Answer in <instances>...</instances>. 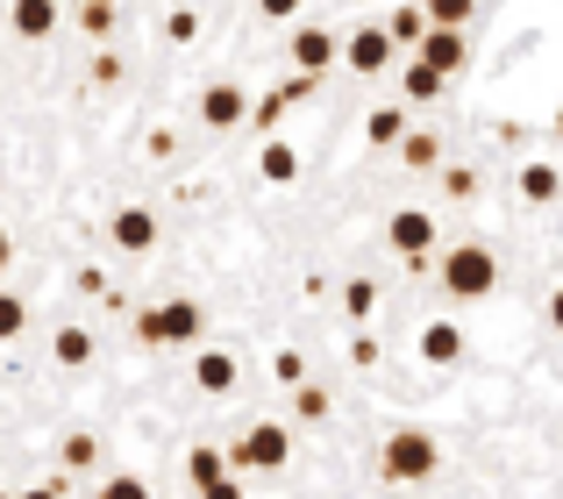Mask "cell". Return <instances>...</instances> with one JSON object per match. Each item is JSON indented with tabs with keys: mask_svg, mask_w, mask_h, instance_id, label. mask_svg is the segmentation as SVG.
Listing matches in <instances>:
<instances>
[{
	"mask_svg": "<svg viewBox=\"0 0 563 499\" xmlns=\"http://www.w3.org/2000/svg\"><path fill=\"white\" fill-rule=\"evenodd\" d=\"M435 464H442V443L428 429H393L385 450H378V478L385 486H421V478H435Z\"/></svg>",
	"mask_w": 563,
	"mask_h": 499,
	"instance_id": "1",
	"label": "cell"
},
{
	"mask_svg": "<svg viewBox=\"0 0 563 499\" xmlns=\"http://www.w3.org/2000/svg\"><path fill=\"white\" fill-rule=\"evenodd\" d=\"M442 286L456 292V300H493V286H499V257L485 243H456V250H442Z\"/></svg>",
	"mask_w": 563,
	"mask_h": 499,
	"instance_id": "2",
	"label": "cell"
},
{
	"mask_svg": "<svg viewBox=\"0 0 563 499\" xmlns=\"http://www.w3.org/2000/svg\"><path fill=\"white\" fill-rule=\"evenodd\" d=\"M200 300H157V307H143L136 314V335L151 350H165V343H200Z\"/></svg>",
	"mask_w": 563,
	"mask_h": 499,
	"instance_id": "3",
	"label": "cell"
},
{
	"mask_svg": "<svg viewBox=\"0 0 563 499\" xmlns=\"http://www.w3.org/2000/svg\"><path fill=\"white\" fill-rule=\"evenodd\" d=\"M286 457H292L286 421H257V429H243V435H235L229 472H286Z\"/></svg>",
	"mask_w": 563,
	"mask_h": 499,
	"instance_id": "4",
	"label": "cell"
},
{
	"mask_svg": "<svg viewBox=\"0 0 563 499\" xmlns=\"http://www.w3.org/2000/svg\"><path fill=\"white\" fill-rule=\"evenodd\" d=\"M393 36H385V22H364V29H350V43H343V65L357 71V79H378L385 65H393Z\"/></svg>",
	"mask_w": 563,
	"mask_h": 499,
	"instance_id": "5",
	"label": "cell"
},
{
	"mask_svg": "<svg viewBox=\"0 0 563 499\" xmlns=\"http://www.w3.org/2000/svg\"><path fill=\"white\" fill-rule=\"evenodd\" d=\"M385 243H393L407 264H421L428 250H435V214H421V208H399L393 222H385Z\"/></svg>",
	"mask_w": 563,
	"mask_h": 499,
	"instance_id": "6",
	"label": "cell"
},
{
	"mask_svg": "<svg viewBox=\"0 0 563 499\" xmlns=\"http://www.w3.org/2000/svg\"><path fill=\"white\" fill-rule=\"evenodd\" d=\"M250 114H257V108H250V93H243V86H229V79H214L200 93V122L207 129H243Z\"/></svg>",
	"mask_w": 563,
	"mask_h": 499,
	"instance_id": "7",
	"label": "cell"
},
{
	"mask_svg": "<svg viewBox=\"0 0 563 499\" xmlns=\"http://www.w3.org/2000/svg\"><path fill=\"white\" fill-rule=\"evenodd\" d=\"M335 51H343V43H335L329 29H314V22L292 29V65H300V79H321V71L335 65Z\"/></svg>",
	"mask_w": 563,
	"mask_h": 499,
	"instance_id": "8",
	"label": "cell"
},
{
	"mask_svg": "<svg viewBox=\"0 0 563 499\" xmlns=\"http://www.w3.org/2000/svg\"><path fill=\"white\" fill-rule=\"evenodd\" d=\"M413 57H421L435 79H456V71L471 65V43H464V36H450V29H428V43H421Z\"/></svg>",
	"mask_w": 563,
	"mask_h": 499,
	"instance_id": "9",
	"label": "cell"
},
{
	"mask_svg": "<svg viewBox=\"0 0 563 499\" xmlns=\"http://www.w3.org/2000/svg\"><path fill=\"white\" fill-rule=\"evenodd\" d=\"M514 186H521L528 208H550V200H563V171L550 165V157H528V165L514 171Z\"/></svg>",
	"mask_w": 563,
	"mask_h": 499,
	"instance_id": "10",
	"label": "cell"
},
{
	"mask_svg": "<svg viewBox=\"0 0 563 499\" xmlns=\"http://www.w3.org/2000/svg\"><path fill=\"white\" fill-rule=\"evenodd\" d=\"M108 236H114V250H129V257H143V250L157 243V214L151 208H122L108 222Z\"/></svg>",
	"mask_w": 563,
	"mask_h": 499,
	"instance_id": "11",
	"label": "cell"
},
{
	"mask_svg": "<svg viewBox=\"0 0 563 499\" xmlns=\"http://www.w3.org/2000/svg\"><path fill=\"white\" fill-rule=\"evenodd\" d=\"M235 378H243L235 350H200V357H192V386L200 392H235Z\"/></svg>",
	"mask_w": 563,
	"mask_h": 499,
	"instance_id": "12",
	"label": "cell"
},
{
	"mask_svg": "<svg viewBox=\"0 0 563 499\" xmlns=\"http://www.w3.org/2000/svg\"><path fill=\"white\" fill-rule=\"evenodd\" d=\"M456 357H464V329H456V321H428V329H421V364L450 372Z\"/></svg>",
	"mask_w": 563,
	"mask_h": 499,
	"instance_id": "13",
	"label": "cell"
},
{
	"mask_svg": "<svg viewBox=\"0 0 563 499\" xmlns=\"http://www.w3.org/2000/svg\"><path fill=\"white\" fill-rule=\"evenodd\" d=\"M413 129H407V108L399 100H385V108L364 114V143H378V151H393V143H407Z\"/></svg>",
	"mask_w": 563,
	"mask_h": 499,
	"instance_id": "14",
	"label": "cell"
},
{
	"mask_svg": "<svg viewBox=\"0 0 563 499\" xmlns=\"http://www.w3.org/2000/svg\"><path fill=\"white\" fill-rule=\"evenodd\" d=\"M385 36H393V51H421V43H428V8L385 14Z\"/></svg>",
	"mask_w": 563,
	"mask_h": 499,
	"instance_id": "15",
	"label": "cell"
},
{
	"mask_svg": "<svg viewBox=\"0 0 563 499\" xmlns=\"http://www.w3.org/2000/svg\"><path fill=\"white\" fill-rule=\"evenodd\" d=\"M257 171H264V179H272V186H292V179H300V151H292V143H264V151H257Z\"/></svg>",
	"mask_w": 563,
	"mask_h": 499,
	"instance_id": "16",
	"label": "cell"
},
{
	"mask_svg": "<svg viewBox=\"0 0 563 499\" xmlns=\"http://www.w3.org/2000/svg\"><path fill=\"white\" fill-rule=\"evenodd\" d=\"M442 86H450V79H435V71L421 65V57H407V65H399V93H407L413 108H421V100H435Z\"/></svg>",
	"mask_w": 563,
	"mask_h": 499,
	"instance_id": "17",
	"label": "cell"
},
{
	"mask_svg": "<svg viewBox=\"0 0 563 499\" xmlns=\"http://www.w3.org/2000/svg\"><path fill=\"white\" fill-rule=\"evenodd\" d=\"M51 29H57V8H51V0H22V8H14V36L36 43V36H51Z\"/></svg>",
	"mask_w": 563,
	"mask_h": 499,
	"instance_id": "18",
	"label": "cell"
},
{
	"mask_svg": "<svg viewBox=\"0 0 563 499\" xmlns=\"http://www.w3.org/2000/svg\"><path fill=\"white\" fill-rule=\"evenodd\" d=\"M57 364H65V372H86V364H93V335L86 329H57Z\"/></svg>",
	"mask_w": 563,
	"mask_h": 499,
	"instance_id": "19",
	"label": "cell"
},
{
	"mask_svg": "<svg viewBox=\"0 0 563 499\" xmlns=\"http://www.w3.org/2000/svg\"><path fill=\"white\" fill-rule=\"evenodd\" d=\"M57 464H65V472H93V464H100V443L86 429H71L65 443H57Z\"/></svg>",
	"mask_w": 563,
	"mask_h": 499,
	"instance_id": "20",
	"label": "cell"
},
{
	"mask_svg": "<svg viewBox=\"0 0 563 499\" xmlns=\"http://www.w3.org/2000/svg\"><path fill=\"white\" fill-rule=\"evenodd\" d=\"M186 472H192V486H200V492H207V486H221V478H235V472H229V457H221V450H207V443L186 457Z\"/></svg>",
	"mask_w": 563,
	"mask_h": 499,
	"instance_id": "21",
	"label": "cell"
},
{
	"mask_svg": "<svg viewBox=\"0 0 563 499\" xmlns=\"http://www.w3.org/2000/svg\"><path fill=\"white\" fill-rule=\"evenodd\" d=\"M435 157H442V143L428 136V129H413V136L399 143V165H407V171H435Z\"/></svg>",
	"mask_w": 563,
	"mask_h": 499,
	"instance_id": "22",
	"label": "cell"
},
{
	"mask_svg": "<svg viewBox=\"0 0 563 499\" xmlns=\"http://www.w3.org/2000/svg\"><path fill=\"white\" fill-rule=\"evenodd\" d=\"M343 314L350 321H372L378 314V286H372V278H350V286H343Z\"/></svg>",
	"mask_w": 563,
	"mask_h": 499,
	"instance_id": "23",
	"label": "cell"
},
{
	"mask_svg": "<svg viewBox=\"0 0 563 499\" xmlns=\"http://www.w3.org/2000/svg\"><path fill=\"white\" fill-rule=\"evenodd\" d=\"M22 329H29V300L22 292H0V343H14Z\"/></svg>",
	"mask_w": 563,
	"mask_h": 499,
	"instance_id": "24",
	"label": "cell"
},
{
	"mask_svg": "<svg viewBox=\"0 0 563 499\" xmlns=\"http://www.w3.org/2000/svg\"><path fill=\"white\" fill-rule=\"evenodd\" d=\"M272 378L300 392V386H307V357H300V350H272Z\"/></svg>",
	"mask_w": 563,
	"mask_h": 499,
	"instance_id": "25",
	"label": "cell"
},
{
	"mask_svg": "<svg viewBox=\"0 0 563 499\" xmlns=\"http://www.w3.org/2000/svg\"><path fill=\"white\" fill-rule=\"evenodd\" d=\"M79 29H86V36H114V8H108V0H86V8H79Z\"/></svg>",
	"mask_w": 563,
	"mask_h": 499,
	"instance_id": "26",
	"label": "cell"
},
{
	"mask_svg": "<svg viewBox=\"0 0 563 499\" xmlns=\"http://www.w3.org/2000/svg\"><path fill=\"white\" fill-rule=\"evenodd\" d=\"M442 193H450V200H478V171H471V165H450V171H442Z\"/></svg>",
	"mask_w": 563,
	"mask_h": 499,
	"instance_id": "27",
	"label": "cell"
},
{
	"mask_svg": "<svg viewBox=\"0 0 563 499\" xmlns=\"http://www.w3.org/2000/svg\"><path fill=\"white\" fill-rule=\"evenodd\" d=\"M292 414H300V421H329V392H321V386H300V392H292Z\"/></svg>",
	"mask_w": 563,
	"mask_h": 499,
	"instance_id": "28",
	"label": "cell"
},
{
	"mask_svg": "<svg viewBox=\"0 0 563 499\" xmlns=\"http://www.w3.org/2000/svg\"><path fill=\"white\" fill-rule=\"evenodd\" d=\"M192 36H200V14H192V8L165 14V43H192Z\"/></svg>",
	"mask_w": 563,
	"mask_h": 499,
	"instance_id": "29",
	"label": "cell"
},
{
	"mask_svg": "<svg viewBox=\"0 0 563 499\" xmlns=\"http://www.w3.org/2000/svg\"><path fill=\"white\" fill-rule=\"evenodd\" d=\"M100 499H151V486H143V478H108V486H100Z\"/></svg>",
	"mask_w": 563,
	"mask_h": 499,
	"instance_id": "30",
	"label": "cell"
},
{
	"mask_svg": "<svg viewBox=\"0 0 563 499\" xmlns=\"http://www.w3.org/2000/svg\"><path fill=\"white\" fill-rule=\"evenodd\" d=\"M378 357H385V350H378V335H350V364H357V372H372Z\"/></svg>",
	"mask_w": 563,
	"mask_h": 499,
	"instance_id": "31",
	"label": "cell"
},
{
	"mask_svg": "<svg viewBox=\"0 0 563 499\" xmlns=\"http://www.w3.org/2000/svg\"><path fill=\"white\" fill-rule=\"evenodd\" d=\"M200 499H243V486H235V478H221V486H207Z\"/></svg>",
	"mask_w": 563,
	"mask_h": 499,
	"instance_id": "32",
	"label": "cell"
},
{
	"mask_svg": "<svg viewBox=\"0 0 563 499\" xmlns=\"http://www.w3.org/2000/svg\"><path fill=\"white\" fill-rule=\"evenodd\" d=\"M14 499H65V486H29V492H14Z\"/></svg>",
	"mask_w": 563,
	"mask_h": 499,
	"instance_id": "33",
	"label": "cell"
},
{
	"mask_svg": "<svg viewBox=\"0 0 563 499\" xmlns=\"http://www.w3.org/2000/svg\"><path fill=\"white\" fill-rule=\"evenodd\" d=\"M550 321H556V329H563V286L550 292Z\"/></svg>",
	"mask_w": 563,
	"mask_h": 499,
	"instance_id": "34",
	"label": "cell"
},
{
	"mask_svg": "<svg viewBox=\"0 0 563 499\" xmlns=\"http://www.w3.org/2000/svg\"><path fill=\"white\" fill-rule=\"evenodd\" d=\"M8 264H14V243H8V229H0V271H8Z\"/></svg>",
	"mask_w": 563,
	"mask_h": 499,
	"instance_id": "35",
	"label": "cell"
},
{
	"mask_svg": "<svg viewBox=\"0 0 563 499\" xmlns=\"http://www.w3.org/2000/svg\"><path fill=\"white\" fill-rule=\"evenodd\" d=\"M556 136H563V100H556Z\"/></svg>",
	"mask_w": 563,
	"mask_h": 499,
	"instance_id": "36",
	"label": "cell"
},
{
	"mask_svg": "<svg viewBox=\"0 0 563 499\" xmlns=\"http://www.w3.org/2000/svg\"><path fill=\"white\" fill-rule=\"evenodd\" d=\"M0 499H14V492H0Z\"/></svg>",
	"mask_w": 563,
	"mask_h": 499,
	"instance_id": "37",
	"label": "cell"
}]
</instances>
